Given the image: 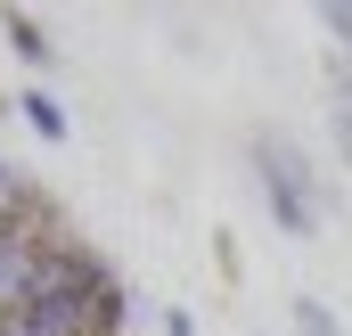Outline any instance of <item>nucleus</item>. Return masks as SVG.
<instances>
[{"instance_id": "f257e3e1", "label": "nucleus", "mask_w": 352, "mask_h": 336, "mask_svg": "<svg viewBox=\"0 0 352 336\" xmlns=\"http://www.w3.org/2000/svg\"><path fill=\"white\" fill-rule=\"evenodd\" d=\"M0 336H131V295L115 262L8 156H0Z\"/></svg>"}, {"instance_id": "f03ea898", "label": "nucleus", "mask_w": 352, "mask_h": 336, "mask_svg": "<svg viewBox=\"0 0 352 336\" xmlns=\"http://www.w3.org/2000/svg\"><path fill=\"white\" fill-rule=\"evenodd\" d=\"M254 172H263V189H270L278 230L311 238V230H320V180H311V165H303V148H295L287 132H263V140H254Z\"/></svg>"}, {"instance_id": "7ed1b4c3", "label": "nucleus", "mask_w": 352, "mask_h": 336, "mask_svg": "<svg viewBox=\"0 0 352 336\" xmlns=\"http://www.w3.org/2000/svg\"><path fill=\"white\" fill-rule=\"evenodd\" d=\"M328 123H336V148L352 156V58L336 66V83H328Z\"/></svg>"}, {"instance_id": "20e7f679", "label": "nucleus", "mask_w": 352, "mask_h": 336, "mask_svg": "<svg viewBox=\"0 0 352 336\" xmlns=\"http://www.w3.org/2000/svg\"><path fill=\"white\" fill-rule=\"evenodd\" d=\"M295 336H344V328H336V312L320 295H295Z\"/></svg>"}, {"instance_id": "39448f33", "label": "nucleus", "mask_w": 352, "mask_h": 336, "mask_svg": "<svg viewBox=\"0 0 352 336\" xmlns=\"http://www.w3.org/2000/svg\"><path fill=\"white\" fill-rule=\"evenodd\" d=\"M8 41H16V50H25V58H33V66H41V58H50V41H41V33H33V25H25V17H8Z\"/></svg>"}, {"instance_id": "423d86ee", "label": "nucleus", "mask_w": 352, "mask_h": 336, "mask_svg": "<svg viewBox=\"0 0 352 336\" xmlns=\"http://www.w3.org/2000/svg\"><path fill=\"white\" fill-rule=\"evenodd\" d=\"M25 115H33V123H41V132H50V140H58V132H66V115H58V107H50V98H25Z\"/></svg>"}, {"instance_id": "0eeeda50", "label": "nucleus", "mask_w": 352, "mask_h": 336, "mask_svg": "<svg viewBox=\"0 0 352 336\" xmlns=\"http://www.w3.org/2000/svg\"><path fill=\"white\" fill-rule=\"evenodd\" d=\"M320 25H328V33L344 41V58H352V8H320Z\"/></svg>"}, {"instance_id": "6e6552de", "label": "nucleus", "mask_w": 352, "mask_h": 336, "mask_svg": "<svg viewBox=\"0 0 352 336\" xmlns=\"http://www.w3.org/2000/svg\"><path fill=\"white\" fill-rule=\"evenodd\" d=\"M164 336H197V328H188V312H164Z\"/></svg>"}]
</instances>
